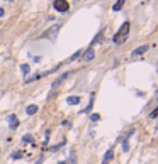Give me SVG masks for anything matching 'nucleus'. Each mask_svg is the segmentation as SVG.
Returning <instances> with one entry per match:
<instances>
[{
	"label": "nucleus",
	"mask_w": 158,
	"mask_h": 164,
	"mask_svg": "<svg viewBox=\"0 0 158 164\" xmlns=\"http://www.w3.org/2000/svg\"><path fill=\"white\" fill-rule=\"evenodd\" d=\"M129 29H131V24L126 21L123 26H121V29H119L116 34H114V37H112L114 44H123V42L128 39V36H129Z\"/></svg>",
	"instance_id": "obj_1"
},
{
	"label": "nucleus",
	"mask_w": 158,
	"mask_h": 164,
	"mask_svg": "<svg viewBox=\"0 0 158 164\" xmlns=\"http://www.w3.org/2000/svg\"><path fill=\"white\" fill-rule=\"evenodd\" d=\"M53 7H55V10L60 12V14H66L70 10V4L66 0H55V2H53Z\"/></svg>",
	"instance_id": "obj_2"
},
{
	"label": "nucleus",
	"mask_w": 158,
	"mask_h": 164,
	"mask_svg": "<svg viewBox=\"0 0 158 164\" xmlns=\"http://www.w3.org/2000/svg\"><path fill=\"white\" fill-rule=\"evenodd\" d=\"M60 24H55V26H51V27L43 34V37H46V39H49V41H55L56 39V34H58V31H60Z\"/></svg>",
	"instance_id": "obj_3"
},
{
	"label": "nucleus",
	"mask_w": 158,
	"mask_h": 164,
	"mask_svg": "<svg viewBox=\"0 0 158 164\" xmlns=\"http://www.w3.org/2000/svg\"><path fill=\"white\" fill-rule=\"evenodd\" d=\"M95 58V49L90 46L89 49H85V51H82V61H85V63H89V61H92Z\"/></svg>",
	"instance_id": "obj_4"
},
{
	"label": "nucleus",
	"mask_w": 158,
	"mask_h": 164,
	"mask_svg": "<svg viewBox=\"0 0 158 164\" xmlns=\"http://www.w3.org/2000/svg\"><path fill=\"white\" fill-rule=\"evenodd\" d=\"M148 49H150V46H148V44H143V46H139V48L134 49V51L131 53V56H133V58H134V56H141V54H144Z\"/></svg>",
	"instance_id": "obj_5"
},
{
	"label": "nucleus",
	"mask_w": 158,
	"mask_h": 164,
	"mask_svg": "<svg viewBox=\"0 0 158 164\" xmlns=\"http://www.w3.org/2000/svg\"><path fill=\"white\" fill-rule=\"evenodd\" d=\"M7 120H9V127H10V130H15L17 127H19V120H17V117L15 115H9Z\"/></svg>",
	"instance_id": "obj_6"
},
{
	"label": "nucleus",
	"mask_w": 158,
	"mask_h": 164,
	"mask_svg": "<svg viewBox=\"0 0 158 164\" xmlns=\"http://www.w3.org/2000/svg\"><path fill=\"white\" fill-rule=\"evenodd\" d=\"M70 75H71L70 71H66V73H63V75L60 76V78H58V80H56L55 83H53V85H51V88H53V90H55V88H58V86H60V85H61V83H63V80H65V78H68Z\"/></svg>",
	"instance_id": "obj_7"
},
{
	"label": "nucleus",
	"mask_w": 158,
	"mask_h": 164,
	"mask_svg": "<svg viewBox=\"0 0 158 164\" xmlns=\"http://www.w3.org/2000/svg\"><path fill=\"white\" fill-rule=\"evenodd\" d=\"M94 98H95V93H92V95H90L89 107H87V108H83V110H82V113H90V112H92V107H94Z\"/></svg>",
	"instance_id": "obj_8"
},
{
	"label": "nucleus",
	"mask_w": 158,
	"mask_h": 164,
	"mask_svg": "<svg viewBox=\"0 0 158 164\" xmlns=\"http://www.w3.org/2000/svg\"><path fill=\"white\" fill-rule=\"evenodd\" d=\"M80 100H82V98H80V96H68V98H66V103H68V105H78V103H80Z\"/></svg>",
	"instance_id": "obj_9"
},
{
	"label": "nucleus",
	"mask_w": 158,
	"mask_h": 164,
	"mask_svg": "<svg viewBox=\"0 0 158 164\" xmlns=\"http://www.w3.org/2000/svg\"><path fill=\"white\" fill-rule=\"evenodd\" d=\"M112 157H114V149L110 147V149L104 154V161H105V163H109V161H112Z\"/></svg>",
	"instance_id": "obj_10"
},
{
	"label": "nucleus",
	"mask_w": 158,
	"mask_h": 164,
	"mask_svg": "<svg viewBox=\"0 0 158 164\" xmlns=\"http://www.w3.org/2000/svg\"><path fill=\"white\" fill-rule=\"evenodd\" d=\"M123 7H124V0H117L116 4L112 5V10H114V12H119Z\"/></svg>",
	"instance_id": "obj_11"
},
{
	"label": "nucleus",
	"mask_w": 158,
	"mask_h": 164,
	"mask_svg": "<svg viewBox=\"0 0 158 164\" xmlns=\"http://www.w3.org/2000/svg\"><path fill=\"white\" fill-rule=\"evenodd\" d=\"M26 113H27V115H34V113H38V105H29L27 108H26Z\"/></svg>",
	"instance_id": "obj_12"
},
{
	"label": "nucleus",
	"mask_w": 158,
	"mask_h": 164,
	"mask_svg": "<svg viewBox=\"0 0 158 164\" xmlns=\"http://www.w3.org/2000/svg\"><path fill=\"white\" fill-rule=\"evenodd\" d=\"M21 71H22V75H29L31 66H29V64H21Z\"/></svg>",
	"instance_id": "obj_13"
},
{
	"label": "nucleus",
	"mask_w": 158,
	"mask_h": 164,
	"mask_svg": "<svg viewBox=\"0 0 158 164\" xmlns=\"http://www.w3.org/2000/svg\"><path fill=\"white\" fill-rule=\"evenodd\" d=\"M80 56H82V51H76L75 54H71V56H70V61H75V59H78Z\"/></svg>",
	"instance_id": "obj_14"
},
{
	"label": "nucleus",
	"mask_w": 158,
	"mask_h": 164,
	"mask_svg": "<svg viewBox=\"0 0 158 164\" xmlns=\"http://www.w3.org/2000/svg\"><path fill=\"white\" fill-rule=\"evenodd\" d=\"M39 78H41V75H32V76H31V78H27V80H26V83L36 81V80H39Z\"/></svg>",
	"instance_id": "obj_15"
},
{
	"label": "nucleus",
	"mask_w": 158,
	"mask_h": 164,
	"mask_svg": "<svg viewBox=\"0 0 158 164\" xmlns=\"http://www.w3.org/2000/svg\"><path fill=\"white\" fill-rule=\"evenodd\" d=\"M90 120H92V122H99V120H100V115H99V113H92V115H90Z\"/></svg>",
	"instance_id": "obj_16"
},
{
	"label": "nucleus",
	"mask_w": 158,
	"mask_h": 164,
	"mask_svg": "<svg viewBox=\"0 0 158 164\" xmlns=\"http://www.w3.org/2000/svg\"><path fill=\"white\" fill-rule=\"evenodd\" d=\"M123 150H124V152H128V150H129V144H128L126 139H124V142H123Z\"/></svg>",
	"instance_id": "obj_17"
},
{
	"label": "nucleus",
	"mask_w": 158,
	"mask_h": 164,
	"mask_svg": "<svg viewBox=\"0 0 158 164\" xmlns=\"http://www.w3.org/2000/svg\"><path fill=\"white\" fill-rule=\"evenodd\" d=\"M157 117H158V107H157V108H155V110H153V112L150 113V118H157Z\"/></svg>",
	"instance_id": "obj_18"
},
{
	"label": "nucleus",
	"mask_w": 158,
	"mask_h": 164,
	"mask_svg": "<svg viewBox=\"0 0 158 164\" xmlns=\"http://www.w3.org/2000/svg\"><path fill=\"white\" fill-rule=\"evenodd\" d=\"M22 140H24V142H32V135H29V134H27V135L22 137Z\"/></svg>",
	"instance_id": "obj_19"
},
{
	"label": "nucleus",
	"mask_w": 158,
	"mask_h": 164,
	"mask_svg": "<svg viewBox=\"0 0 158 164\" xmlns=\"http://www.w3.org/2000/svg\"><path fill=\"white\" fill-rule=\"evenodd\" d=\"M21 157H22V152H14V154H12V159H14V161L15 159H21Z\"/></svg>",
	"instance_id": "obj_20"
},
{
	"label": "nucleus",
	"mask_w": 158,
	"mask_h": 164,
	"mask_svg": "<svg viewBox=\"0 0 158 164\" xmlns=\"http://www.w3.org/2000/svg\"><path fill=\"white\" fill-rule=\"evenodd\" d=\"M4 15H5V10H4V9L0 7V17H4Z\"/></svg>",
	"instance_id": "obj_21"
},
{
	"label": "nucleus",
	"mask_w": 158,
	"mask_h": 164,
	"mask_svg": "<svg viewBox=\"0 0 158 164\" xmlns=\"http://www.w3.org/2000/svg\"><path fill=\"white\" fill-rule=\"evenodd\" d=\"M58 164H66V163H65V161H60V163H58Z\"/></svg>",
	"instance_id": "obj_22"
},
{
	"label": "nucleus",
	"mask_w": 158,
	"mask_h": 164,
	"mask_svg": "<svg viewBox=\"0 0 158 164\" xmlns=\"http://www.w3.org/2000/svg\"><path fill=\"white\" fill-rule=\"evenodd\" d=\"M36 164H41V159H39V161H38V163H36Z\"/></svg>",
	"instance_id": "obj_23"
},
{
	"label": "nucleus",
	"mask_w": 158,
	"mask_h": 164,
	"mask_svg": "<svg viewBox=\"0 0 158 164\" xmlns=\"http://www.w3.org/2000/svg\"><path fill=\"white\" fill-rule=\"evenodd\" d=\"M102 164H109V163H105V161H102Z\"/></svg>",
	"instance_id": "obj_24"
},
{
	"label": "nucleus",
	"mask_w": 158,
	"mask_h": 164,
	"mask_svg": "<svg viewBox=\"0 0 158 164\" xmlns=\"http://www.w3.org/2000/svg\"><path fill=\"white\" fill-rule=\"evenodd\" d=\"M7 2H12V0H7Z\"/></svg>",
	"instance_id": "obj_25"
},
{
	"label": "nucleus",
	"mask_w": 158,
	"mask_h": 164,
	"mask_svg": "<svg viewBox=\"0 0 158 164\" xmlns=\"http://www.w3.org/2000/svg\"><path fill=\"white\" fill-rule=\"evenodd\" d=\"M157 100H158V95H157Z\"/></svg>",
	"instance_id": "obj_26"
}]
</instances>
